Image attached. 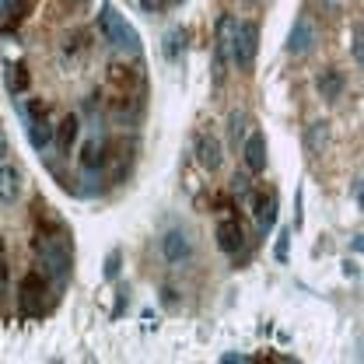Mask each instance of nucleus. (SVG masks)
<instances>
[{"label": "nucleus", "instance_id": "obj_7", "mask_svg": "<svg viewBox=\"0 0 364 364\" xmlns=\"http://www.w3.org/2000/svg\"><path fill=\"white\" fill-rule=\"evenodd\" d=\"M242 158H245V168H249L252 176L267 172V136L245 134V140H242Z\"/></svg>", "mask_w": 364, "mask_h": 364}, {"label": "nucleus", "instance_id": "obj_19", "mask_svg": "<svg viewBox=\"0 0 364 364\" xmlns=\"http://www.w3.org/2000/svg\"><path fill=\"white\" fill-rule=\"evenodd\" d=\"M182 46H186V32H182V28H172V32H168V39H165V53H168V60H179Z\"/></svg>", "mask_w": 364, "mask_h": 364}, {"label": "nucleus", "instance_id": "obj_3", "mask_svg": "<svg viewBox=\"0 0 364 364\" xmlns=\"http://www.w3.org/2000/svg\"><path fill=\"white\" fill-rule=\"evenodd\" d=\"M98 28H102V39L116 49H127V53H136V32L127 25V18L112 7V4H102V14H98Z\"/></svg>", "mask_w": 364, "mask_h": 364}, {"label": "nucleus", "instance_id": "obj_26", "mask_svg": "<svg viewBox=\"0 0 364 364\" xmlns=\"http://www.w3.org/2000/svg\"><path fill=\"white\" fill-rule=\"evenodd\" d=\"M165 4H168V0H140V7H144V11H161Z\"/></svg>", "mask_w": 364, "mask_h": 364}, {"label": "nucleus", "instance_id": "obj_24", "mask_svg": "<svg viewBox=\"0 0 364 364\" xmlns=\"http://www.w3.org/2000/svg\"><path fill=\"white\" fill-rule=\"evenodd\" d=\"M350 49H354V60L361 63V60H364V46H361V25L354 28V46H350Z\"/></svg>", "mask_w": 364, "mask_h": 364}, {"label": "nucleus", "instance_id": "obj_14", "mask_svg": "<svg viewBox=\"0 0 364 364\" xmlns=\"http://www.w3.org/2000/svg\"><path fill=\"white\" fill-rule=\"evenodd\" d=\"M252 200H256V228H259V235H267L277 225V193L252 196Z\"/></svg>", "mask_w": 364, "mask_h": 364}, {"label": "nucleus", "instance_id": "obj_27", "mask_svg": "<svg viewBox=\"0 0 364 364\" xmlns=\"http://www.w3.org/2000/svg\"><path fill=\"white\" fill-rule=\"evenodd\" d=\"M74 4H85V0H74Z\"/></svg>", "mask_w": 364, "mask_h": 364}, {"label": "nucleus", "instance_id": "obj_20", "mask_svg": "<svg viewBox=\"0 0 364 364\" xmlns=\"http://www.w3.org/2000/svg\"><path fill=\"white\" fill-rule=\"evenodd\" d=\"M245 127H249V116L245 112H231V144L235 147L245 140Z\"/></svg>", "mask_w": 364, "mask_h": 364}, {"label": "nucleus", "instance_id": "obj_11", "mask_svg": "<svg viewBox=\"0 0 364 364\" xmlns=\"http://www.w3.org/2000/svg\"><path fill=\"white\" fill-rule=\"evenodd\" d=\"M196 161H200L207 172H218V168H221L225 154H221V140H218L214 134H200L196 136Z\"/></svg>", "mask_w": 364, "mask_h": 364}, {"label": "nucleus", "instance_id": "obj_25", "mask_svg": "<svg viewBox=\"0 0 364 364\" xmlns=\"http://www.w3.org/2000/svg\"><path fill=\"white\" fill-rule=\"evenodd\" d=\"M7 284V252H4V238H0V287Z\"/></svg>", "mask_w": 364, "mask_h": 364}, {"label": "nucleus", "instance_id": "obj_21", "mask_svg": "<svg viewBox=\"0 0 364 364\" xmlns=\"http://www.w3.org/2000/svg\"><path fill=\"white\" fill-rule=\"evenodd\" d=\"M231 193H235L238 200H245V203L256 196V193H252V182H249V176H235V179H231Z\"/></svg>", "mask_w": 364, "mask_h": 364}, {"label": "nucleus", "instance_id": "obj_4", "mask_svg": "<svg viewBox=\"0 0 364 364\" xmlns=\"http://www.w3.org/2000/svg\"><path fill=\"white\" fill-rule=\"evenodd\" d=\"M18 112H21V123H25V130H28L32 147H36V151H49V147H53V123H49V116H46L43 102L25 105V102L18 98Z\"/></svg>", "mask_w": 364, "mask_h": 364}, {"label": "nucleus", "instance_id": "obj_12", "mask_svg": "<svg viewBox=\"0 0 364 364\" xmlns=\"http://www.w3.org/2000/svg\"><path fill=\"white\" fill-rule=\"evenodd\" d=\"M77 136H81V119L77 116H63L60 127H53V147L60 154H70L74 144H77Z\"/></svg>", "mask_w": 364, "mask_h": 364}, {"label": "nucleus", "instance_id": "obj_18", "mask_svg": "<svg viewBox=\"0 0 364 364\" xmlns=\"http://www.w3.org/2000/svg\"><path fill=\"white\" fill-rule=\"evenodd\" d=\"M326 140H329V127H326V123H312L309 134H305V147H309V151H318Z\"/></svg>", "mask_w": 364, "mask_h": 364}, {"label": "nucleus", "instance_id": "obj_8", "mask_svg": "<svg viewBox=\"0 0 364 364\" xmlns=\"http://www.w3.org/2000/svg\"><path fill=\"white\" fill-rule=\"evenodd\" d=\"M245 245V235H242V225L235 214H228L218 221V249L228 252V256H238V249Z\"/></svg>", "mask_w": 364, "mask_h": 364}, {"label": "nucleus", "instance_id": "obj_2", "mask_svg": "<svg viewBox=\"0 0 364 364\" xmlns=\"http://www.w3.org/2000/svg\"><path fill=\"white\" fill-rule=\"evenodd\" d=\"M49 294V280H46L43 270H28L21 277V284H18V309H21V316L25 318H43L49 309H53V301L46 298Z\"/></svg>", "mask_w": 364, "mask_h": 364}, {"label": "nucleus", "instance_id": "obj_22", "mask_svg": "<svg viewBox=\"0 0 364 364\" xmlns=\"http://www.w3.org/2000/svg\"><path fill=\"white\" fill-rule=\"evenodd\" d=\"M291 235H294V228L291 231H280V238H277V263H287V245H291Z\"/></svg>", "mask_w": 364, "mask_h": 364}, {"label": "nucleus", "instance_id": "obj_23", "mask_svg": "<svg viewBox=\"0 0 364 364\" xmlns=\"http://www.w3.org/2000/svg\"><path fill=\"white\" fill-rule=\"evenodd\" d=\"M116 277H119V249H112L105 259V280H116Z\"/></svg>", "mask_w": 364, "mask_h": 364}, {"label": "nucleus", "instance_id": "obj_13", "mask_svg": "<svg viewBox=\"0 0 364 364\" xmlns=\"http://www.w3.org/2000/svg\"><path fill=\"white\" fill-rule=\"evenodd\" d=\"M161 252H165V259L168 263H186L189 256H193V242H189V235L186 231H168L165 238H161Z\"/></svg>", "mask_w": 364, "mask_h": 364}, {"label": "nucleus", "instance_id": "obj_10", "mask_svg": "<svg viewBox=\"0 0 364 364\" xmlns=\"http://www.w3.org/2000/svg\"><path fill=\"white\" fill-rule=\"evenodd\" d=\"M312 46H316V25H312V18H298L294 28H291V36H287V53L291 56H305V53H312Z\"/></svg>", "mask_w": 364, "mask_h": 364}, {"label": "nucleus", "instance_id": "obj_16", "mask_svg": "<svg viewBox=\"0 0 364 364\" xmlns=\"http://www.w3.org/2000/svg\"><path fill=\"white\" fill-rule=\"evenodd\" d=\"M318 95H322L326 102H336V98L343 95V74H340V70H322V74H318Z\"/></svg>", "mask_w": 364, "mask_h": 364}, {"label": "nucleus", "instance_id": "obj_6", "mask_svg": "<svg viewBox=\"0 0 364 364\" xmlns=\"http://www.w3.org/2000/svg\"><path fill=\"white\" fill-rule=\"evenodd\" d=\"M235 25H238L235 14H225V18L218 21V36H214V88L225 85L228 63H231V36H235Z\"/></svg>", "mask_w": 364, "mask_h": 364}, {"label": "nucleus", "instance_id": "obj_17", "mask_svg": "<svg viewBox=\"0 0 364 364\" xmlns=\"http://www.w3.org/2000/svg\"><path fill=\"white\" fill-rule=\"evenodd\" d=\"M25 88H28V70L21 63L18 67H7V91H11V98H18Z\"/></svg>", "mask_w": 364, "mask_h": 364}, {"label": "nucleus", "instance_id": "obj_9", "mask_svg": "<svg viewBox=\"0 0 364 364\" xmlns=\"http://www.w3.org/2000/svg\"><path fill=\"white\" fill-rule=\"evenodd\" d=\"M105 161H109V136L98 134L91 140H85V151H81V168L85 172H98V168H105Z\"/></svg>", "mask_w": 364, "mask_h": 364}, {"label": "nucleus", "instance_id": "obj_15", "mask_svg": "<svg viewBox=\"0 0 364 364\" xmlns=\"http://www.w3.org/2000/svg\"><path fill=\"white\" fill-rule=\"evenodd\" d=\"M21 193V176L14 165H0V200L4 203H14Z\"/></svg>", "mask_w": 364, "mask_h": 364}, {"label": "nucleus", "instance_id": "obj_5", "mask_svg": "<svg viewBox=\"0 0 364 364\" xmlns=\"http://www.w3.org/2000/svg\"><path fill=\"white\" fill-rule=\"evenodd\" d=\"M256 49H259V25L256 21H238L235 36H231V63L238 70H249L252 60H256Z\"/></svg>", "mask_w": 364, "mask_h": 364}, {"label": "nucleus", "instance_id": "obj_1", "mask_svg": "<svg viewBox=\"0 0 364 364\" xmlns=\"http://www.w3.org/2000/svg\"><path fill=\"white\" fill-rule=\"evenodd\" d=\"M36 256L43 263L46 280L53 284V291L60 294L70 280V231L60 228H39V238H36Z\"/></svg>", "mask_w": 364, "mask_h": 364}]
</instances>
